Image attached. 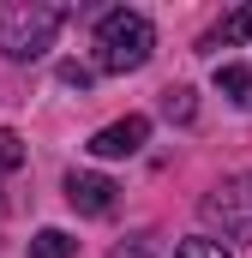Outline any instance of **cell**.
Here are the masks:
<instances>
[{
    "instance_id": "obj_5",
    "label": "cell",
    "mask_w": 252,
    "mask_h": 258,
    "mask_svg": "<svg viewBox=\"0 0 252 258\" xmlns=\"http://www.w3.org/2000/svg\"><path fill=\"white\" fill-rule=\"evenodd\" d=\"M144 138H150V120L144 114H126V120H114V126H102L90 138V156H132Z\"/></svg>"
},
{
    "instance_id": "obj_12",
    "label": "cell",
    "mask_w": 252,
    "mask_h": 258,
    "mask_svg": "<svg viewBox=\"0 0 252 258\" xmlns=\"http://www.w3.org/2000/svg\"><path fill=\"white\" fill-rule=\"evenodd\" d=\"M114 258H156V240H150V234H138V240L114 246Z\"/></svg>"
},
{
    "instance_id": "obj_1",
    "label": "cell",
    "mask_w": 252,
    "mask_h": 258,
    "mask_svg": "<svg viewBox=\"0 0 252 258\" xmlns=\"http://www.w3.org/2000/svg\"><path fill=\"white\" fill-rule=\"evenodd\" d=\"M60 18L66 12L54 0H0V48L12 60H36V54H48Z\"/></svg>"
},
{
    "instance_id": "obj_13",
    "label": "cell",
    "mask_w": 252,
    "mask_h": 258,
    "mask_svg": "<svg viewBox=\"0 0 252 258\" xmlns=\"http://www.w3.org/2000/svg\"><path fill=\"white\" fill-rule=\"evenodd\" d=\"M60 84H72V90H90V72H84V66H60Z\"/></svg>"
},
{
    "instance_id": "obj_9",
    "label": "cell",
    "mask_w": 252,
    "mask_h": 258,
    "mask_svg": "<svg viewBox=\"0 0 252 258\" xmlns=\"http://www.w3.org/2000/svg\"><path fill=\"white\" fill-rule=\"evenodd\" d=\"M162 114H168V120H180V126H186L192 114H198V96H192L186 84H168V90H162Z\"/></svg>"
},
{
    "instance_id": "obj_10",
    "label": "cell",
    "mask_w": 252,
    "mask_h": 258,
    "mask_svg": "<svg viewBox=\"0 0 252 258\" xmlns=\"http://www.w3.org/2000/svg\"><path fill=\"white\" fill-rule=\"evenodd\" d=\"M174 258H228V252H222V240H204V234H198V240H180Z\"/></svg>"
},
{
    "instance_id": "obj_4",
    "label": "cell",
    "mask_w": 252,
    "mask_h": 258,
    "mask_svg": "<svg viewBox=\"0 0 252 258\" xmlns=\"http://www.w3.org/2000/svg\"><path fill=\"white\" fill-rule=\"evenodd\" d=\"M114 192H120V186H114L108 174H78V168L66 174V204H72L78 216H108V210H114Z\"/></svg>"
},
{
    "instance_id": "obj_6",
    "label": "cell",
    "mask_w": 252,
    "mask_h": 258,
    "mask_svg": "<svg viewBox=\"0 0 252 258\" xmlns=\"http://www.w3.org/2000/svg\"><path fill=\"white\" fill-rule=\"evenodd\" d=\"M246 36H252V6H234V12L204 36V48H228V42H246Z\"/></svg>"
},
{
    "instance_id": "obj_2",
    "label": "cell",
    "mask_w": 252,
    "mask_h": 258,
    "mask_svg": "<svg viewBox=\"0 0 252 258\" xmlns=\"http://www.w3.org/2000/svg\"><path fill=\"white\" fill-rule=\"evenodd\" d=\"M150 48H156V30H150V18L144 12H108L102 24H96V66L102 72H138V66L150 60Z\"/></svg>"
},
{
    "instance_id": "obj_11",
    "label": "cell",
    "mask_w": 252,
    "mask_h": 258,
    "mask_svg": "<svg viewBox=\"0 0 252 258\" xmlns=\"http://www.w3.org/2000/svg\"><path fill=\"white\" fill-rule=\"evenodd\" d=\"M24 162V144H18V132H6L0 126V168H18Z\"/></svg>"
},
{
    "instance_id": "obj_8",
    "label": "cell",
    "mask_w": 252,
    "mask_h": 258,
    "mask_svg": "<svg viewBox=\"0 0 252 258\" xmlns=\"http://www.w3.org/2000/svg\"><path fill=\"white\" fill-rule=\"evenodd\" d=\"M72 252H78V240L60 234V228H42V234L30 240V258H72Z\"/></svg>"
},
{
    "instance_id": "obj_3",
    "label": "cell",
    "mask_w": 252,
    "mask_h": 258,
    "mask_svg": "<svg viewBox=\"0 0 252 258\" xmlns=\"http://www.w3.org/2000/svg\"><path fill=\"white\" fill-rule=\"evenodd\" d=\"M198 216L210 228H222L228 240H252V174H234V180L210 186L198 198Z\"/></svg>"
},
{
    "instance_id": "obj_7",
    "label": "cell",
    "mask_w": 252,
    "mask_h": 258,
    "mask_svg": "<svg viewBox=\"0 0 252 258\" xmlns=\"http://www.w3.org/2000/svg\"><path fill=\"white\" fill-rule=\"evenodd\" d=\"M216 90L234 96V108L252 114V72H246V66H216Z\"/></svg>"
}]
</instances>
